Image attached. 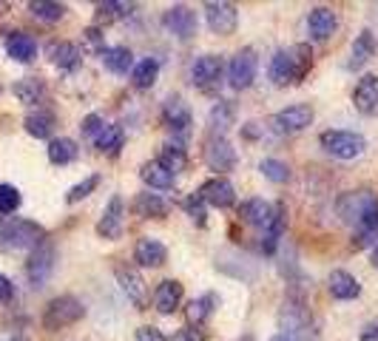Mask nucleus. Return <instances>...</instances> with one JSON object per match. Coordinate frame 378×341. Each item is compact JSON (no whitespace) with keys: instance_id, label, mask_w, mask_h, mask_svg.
Returning a JSON list of instances; mask_svg holds the SVG:
<instances>
[{"instance_id":"f257e3e1","label":"nucleus","mask_w":378,"mask_h":341,"mask_svg":"<svg viewBox=\"0 0 378 341\" xmlns=\"http://www.w3.org/2000/svg\"><path fill=\"white\" fill-rule=\"evenodd\" d=\"M310 66H313V49L307 43H296L290 49H279L270 57L268 74H270L273 85H293L307 77Z\"/></svg>"},{"instance_id":"f03ea898","label":"nucleus","mask_w":378,"mask_h":341,"mask_svg":"<svg viewBox=\"0 0 378 341\" xmlns=\"http://www.w3.org/2000/svg\"><path fill=\"white\" fill-rule=\"evenodd\" d=\"M0 242L9 251H35L46 242V228L31 219H6L0 222Z\"/></svg>"},{"instance_id":"7ed1b4c3","label":"nucleus","mask_w":378,"mask_h":341,"mask_svg":"<svg viewBox=\"0 0 378 341\" xmlns=\"http://www.w3.org/2000/svg\"><path fill=\"white\" fill-rule=\"evenodd\" d=\"M336 213L341 216V222H347L353 228H359L364 219L378 213V194L370 188H359V191H347L341 194L336 202Z\"/></svg>"},{"instance_id":"20e7f679","label":"nucleus","mask_w":378,"mask_h":341,"mask_svg":"<svg viewBox=\"0 0 378 341\" xmlns=\"http://www.w3.org/2000/svg\"><path fill=\"white\" fill-rule=\"evenodd\" d=\"M279 327H281V335H290V338H313L316 335L310 307L304 304L302 296L285 299V304H281V310H279Z\"/></svg>"},{"instance_id":"39448f33","label":"nucleus","mask_w":378,"mask_h":341,"mask_svg":"<svg viewBox=\"0 0 378 341\" xmlns=\"http://www.w3.org/2000/svg\"><path fill=\"white\" fill-rule=\"evenodd\" d=\"M85 316V307H83V301L77 299V296H57V299H51L49 304H46V310H43V327L49 330V333H57V330H63V327H72V324H77L80 319Z\"/></svg>"},{"instance_id":"423d86ee","label":"nucleus","mask_w":378,"mask_h":341,"mask_svg":"<svg viewBox=\"0 0 378 341\" xmlns=\"http://www.w3.org/2000/svg\"><path fill=\"white\" fill-rule=\"evenodd\" d=\"M319 142H322V148L330 153V157L344 160V163H347V160H356V157H361L364 148H367V140H364L359 131H341V128L322 131Z\"/></svg>"},{"instance_id":"0eeeda50","label":"nucleus","mask_w":378,"mask_h":341,"mask_svg":"<svg viewBox=\"0 0 378 341\" xmlns=\"http://www.w3.org/2000/svg\"><path fill=\"white\" fill-rule=\"evenodd\" d=\"M313 108L307 106V103H296V106H288V108H281V111H276L273 117H270V122H268V128L273 131V134H279V137H285V134H299V131H304L310 122H313Z\"/></svg>"},{"instance_id":"6e6552de","label":"nucleus","mask_w":378,"mask_h":341,"mask_svg":"<svg viewBox=\"0 0 378 341\" xmlns=\"http://www.w3.org/2000/svg\"><path fill=\"white\" fill-rule=\"evenodd\" d=\"M54 262H57V251H54V244L51 242H43V244H38L35 251L28 253V262H26V278H28V285L35 288V290H40L49 278H51V273H54Z\"/></svg>"},{"instance_id":"1a4fd4ad","label":"nucleus","mask_w":378,"mask_h":341,"mask_svg":"<svg viewBox=\"0 0 378 341\" xmlns=\"http://www.w3.org/2000/svg\"><path fill=\"white\" fill-rule=\"evenodd\" d=\"M256 72H259V57L254 49H239L231 63H228V85L233 91H245L254 85L256 80Z\"/></svg>"},{"instance_id":"9d476101","label":"nucleus","mask_w":378,"mask_h":341,"mask_svg":"<svg viewBox=\"0 0 378 341\" xmlns=\"http://www.w3.org/2000/svg\"><path fill=\"white\" fill-rule=\"evenodd\" d=\"M202 160L211 171H216L222 176L225 171H233L236 168V148L219 134H211L205 140V148H202Z\"/></svg>"},{"instance_id":"9b49d317","label":"nucleus","mask_w":378,"mask_h":341,"mask_svg":"<svg viewBox=\"0 0 378 341\" xmlns=\"http://www.w3.org/2000/svg\"><path fill=\"white\" fill-rule=\"evenodd\" d=\"M163 28L168 35H174L176 40H191L199 28V20H197V12L185 3H176L171 9H165L163 15Z\"/></svg>"},{"instance_id":"f8f14e48","label":"nucleus","mask_w":378,"mask_h":341,"mask_svg":"<svg viewBox=\"0 0 378 341\" xmlns=\"http://www.w3.org/2000/svg\"><path fill=\"white\" fill-rule=\"evenodd\" d=\"M205 20H208V28L213 35H233L236 26H239V9L233 3H225V0H211V3H205Z\"/></svg>"},{"instance_id":"ddd939ff","label":"nucleus","mask_w":378,"mask_h":341,"mask_svg":"<svg viewBox=\"0 0 378 341\" xmlns=\"http://www.w3.org/2000/svg\"><path fill=\"white\" fill-rule=\"evenodd\" d=\"M197 197L213 208H231L236 202V188L228 176H211L197 188Z\"/></svg>"},{"instance_id":"4468645a","label":"nucleus","mask_w":378,"mask_h":341,"mask_svg":"<svg viewBox=\"0 0 378 341\" xmlns=\"http://www.w3.org/2000/svg\"><path fill=\"white\" fill-rule=\"evenodd\" d=\"M114 276H117V285L122 288V293L129 296L137 307H145V304H148V288H145L142 276H140V270H137L134 265L117 262V265H114Z\"/></svg>"},{"instance_id":"2eb2a0df","label":"nucleus","mask_w":378,"mask_h":341,"mask_svg":"<svg viewBox=\"0 0 378 341\" xmlns=\"http://www.w3.org/2000/svg\"><path fill=\"white\" fill-rule=\"evenodd\" d=\"M222 72H225V63H222V57L219 54H202L194 60V66H191V80L197 88L208 91L211 85H216L219 80H222Z\"/></svg>"},{"instance_id":"dca6fc26","label":"nucleus","mask_w":378,"mask_h":341,"mask_svg":"<svg viewBox=\"0 0 378 341\" xmlns=\"http://www.w3.org/2000/svg\"><path fill=\"white\" fill-rule=\"evenodd\" d=\"M122 225H125V202L120 194H114L108 199V205L103 208V216L97 222V233L103 239H120L122 236Z\"/></svg>"},{"instance_id":"f3484780","label":"nucleus","mask_w":378,"mask_h":341,"mask_svg":"<svg viewBox=\"0 0 378 341\" xmlns=\"http://www.w3.org/2000/svg\"><path fill=\"white\" fill-rule=\"evenodd\" d=\"M353 106L364 117H378V74H364L353 88Z\"/></svg>"},{"instance_id":"a211bd4d","label":"nucleus","mask_w":378,"mask_h":341,"mask_svg":"<svg viewBox=\"0 0 378 341\" xmlns=\"http://www.w3.org/2000/svg\"><path fill=\"white\" fill-rule=\"evenodd\" d=\"M134 262L140 267H163L168 262V247L160 242V239H151V236H142L134 247Z\"/></svg>"},{"instance_id":"6ab92c4d","label":"nucleus","mask_w":378,"mask_h":341,"mask_svg":"<svg viewBox=\"0 0 378 341\" xmlns=\"http://www.w3.org/2000/svg\"><path fill=\"white\" fill-rule=\"evenodd\" d=\"M163 122H165V128H171L174 134H188L191 126H194V117H191V108H188L179 97H171L163 106Z\"/></svg>"},{"instance_id":"aec40b11","label":"nucleus","mask_w":378,"mask_h":341,"mask_svg":"<svg viewBox=\"0 0 378 341\" xmlns=\"http://www.w3.org/2000/svg\"><path fill=\"white\" fill-rule=\"evenodd\" d=\"M285 228H288V208H285V202H276V205H273V219H270V225L262 231V251H265L268 256L276 253L281 236H285Z\"/></svg>"},{"instance_id":"412c9836","label":"nucleus","mask_w":378,"mask_h":341,"mask_svg":"<svg viewBox=\"0 0 378 341\" xmlns=\"http://www.w3.org/2000/svg\"><path fill=\"white\" fill-rule=\"evenodd\" d=\"M336 28H338V17H336L333 9H327V6L310 9V15H307V32H310L313 40H327V38H333Z\"/></svg>"},{"instance_id":"4be33fe9","label":"nucleus","mask_w":378,"mask_h":341,"mask_svg":"<svg viewBox=\"0 0 378 341\" xmlns=\"http://www.w3.org/2000/svg\"><path fill=\"white\" fill-rule=\"evenodd\" d=\"M182 285L176 282V278H165V282L156 285L154 290V307H156V313H163V316H171L174 310L182 304Z\"/></svg>"},{"instance_id":"5701e85b","label":"nucleus","mask_w":378,"mask_h":341,"mask_svg":"<svg viewBox=\"0 0 378 341\" xmlns=\"http://www.w3.org/2000/svg\"><path fill=\"white\" fill-rule=\"evenodd\" d=\"M49 60L60 72H74L83 63V51H80V46H74L69 40H54V43H49Z\"/></svg>"},{"instance_id":"b1692460","label":"nucleus","mask_w":378,"mask_h":341,"mask_svg":"<svg viewBox=\"0 0 378 341\" xmlns=\"http://www.w3.org/2000/svg\"><path fill=\"white\" fill-rule=\"evenodd\" d=\"M327 290L333 299L338 301H350V299H359L361 296V285H359V278L347 270H333L327 276Z\"/></svg>"},{"instance_id":"393cba45","label":"nucleus","mask_w":378,"mask_h":341,"mask_svg":"<svg viewBox=\"0 0 378 341\" xmlns=\"http://www.w3.org/2000/svg\"><path fill=\"white\" fill-rule=\"evenodd\" d=\"M239 216L242 222H247L250 228H268L270 219H273V202H265V199H245L239 205Z\"/></svg>"},{"instance_id":"a878e982","label":"nucleus","mask_w":378,"mask_h":341,"mask_svg":"<svg viewBox=\"0 0 378 341\" xmlns=\"http://www.w3.org/2000/svg\"><path fill=\"white\" fill-rule=\"evenodd\" d=\"M140 179L148 185V188H154V191H171L174 182H176V174H171L165 165H160L156 160H151V163H142Z\"/></svg>"},{"instance_id":"bb28decb","label":"nucleus","mask_w":378,"mask_h":341,"mask_svg":"<svg viewBox=\"0 0 378 341\" xmlns=\"http://www.w3.org/2000/svg\"><path fill=\"white\" fill-rule=\"evenodd\" d=\"M6 54L15 60V63H31V60L38 57V43L26 32H12L6 38Z\"/></svg>"},{"instance_id":"cd10ccee","label":"nucleus","mask_w":378,"mask_h":341,"mask_svg":"<svg viewBox=\"0 0 378 341\" xmlns=\"http://www.w3.org/2000/svg\"><path fill=\"white\" fill-rule=\"evenodd\" d=\"M100 60L111 74H129L134 69V51L129 46H106Z\"/></svg>"},{"instance_id":"c85d7f7f","label":"nucleus","mask_w":378,"mask_h":341,"mask_svg":"<svg viewBox=\"0 0 378 341\" xmlns=\"http://www.w3.org/2000/svg\"><path fill=\"white\" fill-rule=\"evenodd\" d=\"M134 213L140 216V219H163V216H168V210H171V202L168 199H163L160 194H140L137 199H134Z\"/></svg>"},{"instance_id":"c756f323","label":"nucleus","mask_w":378,"mask_h":341,"mask_svg":"<svg viewBox=\"0 0 378 341\" xmlns=\"http://www.w3.org/2000/svg\"><path fill=\"white\" fill-rule=\"evenodd\" d=\"M216 304H219V296H216V293H205V296H199V299H194V301H188V307H185L188 327H202V324L213 316Z\"/></svg>"},{"instance_id":"7c9ffc66","label":"nucleus","mask_w":378,"mask_h":341,"mask_svg":"<svg viewBox=\"0 0 378 341\" xmlns=\"http://www.w3.org/2000/svg\"><path fill=\"white\" fill-rule=\"evenodd\" d=\"M372 54H375V38H372V32H361V35L353 40V46H350L347 69H350V72L364 69L370 60H372Z\"/></svg>"},{"instance_id":"2f4dec72","label":"nucleus","mask_w":378,"mask_h":341,"mask_svg":"<svg viewBox=\"0 0 378 341\" xmlns=\"http://www.w3.org/2000/svg\"><path fill=\"white\" fill-rule=\"evenodd\" d=\"M236 122V108H233V103L231 100H219L213 108H211V114H208V126H211V131L213 134H219V137H225V131Z\"/></svg>"},{"instance_id":"473e14b6","label":"nucleus","mask_w":378,"mask_h":341,"mask_svg":"<svg viewBox=\"0 0 378 341\" xmlns=\"http://www.w3.org/2000/svg\"><path fill=\"white\" fill-rule=\"evenodd\" d=\"M12 91H15V97H17L23 106H38V103H43V97H46V85H43V80H38V77H23V80H17Z\"/></svg>"},{"instance_id":"72a5a7b5","label":"nucleus","mask_w":378,"mask_h":341,"mask_svg":"<svg viewBox=\"0 0 378 341\" xmlns=\"http://www.w3.org/2000/svg\"><path fill=\"white\" fill-rule=\"evenodd\" d=\"M156 77H160V60H154V57H145L140 60V63H134L131 69V85L140 88V91H148Z\"/></svg>"},{"instance_id":"f704fd0d","label":"nucleus","mask_w":378,"mask_h":341,"mask_svg":"<svg viewBox=\"0 0 378 341\" xmlns=\"http://www.w3.org/2000/svg\"><path fill=\"white\" fill-rule=\"evenodd\" d=\"M77 153H80V148L69 137H54L49 142V163L51 165H69V163L77 160Z\"/></svg>"},{"instance_id":"c9c22d12","label":"nucleus","mask_w":378,"mask_h":341,"mask_svg":"<svg viewBox=\"0 0 378 341\" xmlns=\"http://www.w3.org/2000/svg\"><path fill=\"white\" fill-rule=\"evenodd\" d=\"M23 128L28 137H35V140H49L51 131H54V114L51 111H35V114H28L23 119Z\"/></svg>"},{"instance_id":"e433bc0d","label":"nucleus","mask_w":378,"mask_h":341,"mask_svg":"<svg viewBox=\"0 0 378 341\" xmlns=\"http://www.w3.org/2000/svg\"><path fill=\"white\" fill-rule=\"evenodd\" d=\"M94 145H97L100 153H108V157H117L120 148L125 145V128L122 126H108L106 122V128L100 131V137L94 140Z\"/></svg>"},{"instance_id":"4c0bfd02","label":"nucleus","mask_w":378,"mask_h":341,"mask_svg":"<svg viewBox=\"0 0 378 341\" xmlns=\"http://www.w3.org/2000/svg\"><path fill=\"white\" fill-rule=\"evenodd\" d=\"M28 12L35 15L38 20H43V23H57V20L66 17V6L54 3V0H31Z\"/></svg>"},{"instance_id":"58836bf2","label":"nucleus","mask_w":378,"mask_h":341,"mask_svg":"<svg viewBox=\"0 0 378 341\" xmlns=\"http://www.w3.org/2000/svg\"><path fill=\"white\" fill-rule=\"evenodd\" d=\"M378 244V213L370 216V219H364L356 233H353V247L356 251H361V247H375Z\"/></svg>"},{"instance_id":"ea45409f","label":"nucleus","mask_w":378,"mask_h":341,"mask_svg":"<svg viewBox=\"0 0 378 341\" xmlns=\"http://www.w3.org/2000/svg\"><path fill=\"white\" fill-rule=\"evenodd\" d=\"M156 163L165 165L171 174H179V171L188 165V153H185L182 145H163V151H160V157H156Z\"/></svg>"},{"instance_id":"a19ab883","label":"nucleus","mask_w":378,"mask_h":341,"mask_svg":"<svg viewBox=\"0 0 378 341\" xmlns=\"http://www.w3.org/2000/svg\"><path fill=\"white\" fill-rule=\"evenodd\" d=\"M97 188H100V174H88L85 179H80L77 185H72V188H69L66 202H69V205H77V202H83L85 197H91Z\"/></svg>"},{"instance_id":"79ce46f5","label":"nucleus","mask_w":378,"mask_h":341,"mask_svg":"<svg viewBox=\"0 0 378 341\" xmlns=\"http://www.w3.org/2000/svg\"><path fill=\"white\" fill-rule=\"evenodd\" d=\"M134 3H120V0H106V3H97V20H122V17H131Z\"/></svg>"},{"instance_id":"37998d69","label":"nucleus","mask_w":378,"mask_h":341,"mask_svg":"<svg viewBox=\"0 0 378 341\" xmlns=\"http://www.w3.org/2000/svg\"><path fill=\"white\" fill-rule=\"evenodd\" d=\"M259 171H262L265 179H270V182H276V185H281V182L290 179V165L281 163V160H273V157L262 160V163H259Z\"/></svg>"},{"instance_id":"c03bdc74","label":"nucleus","mask_w":378,"mask_h":341,"mask_svg":"<svg viewBox=\"0 0 378 341\" xmlns=\"http://www.w3.org/2000/svg\"><path fill=\"white\" fill-rule=\"evenodd\" d=\"M20 202H23V197L15 185L0 182V213H15L20 208Z\"/></svg>"},{"instance_id":"a18cd8bd","label":"nucleus","mask_w":378,"mask_h":341,"mask_svg":"<svg viewBox=\"0 0 378 341\" xmlns=\"http://www.w3.org/2000/svg\"><path fill=\"white\" fill-rule=\"evenodd\" d=\"M182 208H185V213L191 216V219L197 222V225H205V216H208V205L197 197V194H188L185 197V202H182Z\"/></svg>"},{"instance_id":"49530a36","label":"nucleus","mask_w":378,"mask_h":341,"mask_svg":"<svg viewBox=\"0 0 378 341\" xmlns=\"http://www.w3.org/2000/svg\"><path fill=\"white\" fill-rule=\"evenodd\" d=\"M103 128H106V119H103L100 114H88V117H83V122H80V131H83V137H88V140H97Z\"/></svg>"},{"instance_id":"de8ad7c7","label":"nucleus","mask_w":378,"mask_h":341,"mask_svg":"<svg viewBox=\"0 0 378 341\" xmlns=\"http://www.w3.org/2000/svg\"><path fill=\"white\" fill-rule=\"evenodd\" d=\"M171 341H205V333L199 327H179L171 335Z\"/></svg>"},{"instance_id":"09e8293b","label":"nucleus","mask_w":378,"mask_h":341,"mask_svg":"<svg viewBox=\"0 0 378 341\" xmlns=\"http://www.w3.org/2000/svg\"><path fill=\"white\" fill-rule=\"evenodd\" d=\"M85 46H88V49H97V51L103 54L106 43H103V32H100L97 26H94V28H85Z\"/></svg>"},{"instance_id":"8fccbe9b","label":"nucleus","mask_w":378,"mask_h":341,"mask_svg":"<svg viewBox=\"0 0 378 341\" xmlns=\"http://www.w3.org/2000/svg\"><path fill=\"white\" fill-rule=\"evenodd\" d=\"M137 341H168V338L163 335L160 327H140L137 330Z\"/></svg>"},{"instance_id":"3c124183","label":"nucleus","mask_w":378,"mask_h":341,"mask_svg":"<svg viewBox=\"0 0 378 341\" xmlns=\"http://www.w3.org/2000/svg\"><path fill=\"white\" fill-rule=\"evenodd\" d=\"M15 296V285H12V278L0 273V301H12Z\"/></svg>"},{"instance_id":"603ef678","label":"nucleus","mask_w":378,"mask_h":341,"mask_svg":"<svg viewBox=\"0 0 378 341\" xmlns=\"http://www.w3.org/2000/svg\"><path fill=\"white\" fill-rule=\"evenodd\" d=\"M361 341H378V322H372V324H367L364 330H361V335H359Z\"/></svg>"},{"instance_id":"864d4df0","label":"nucleus","mask_w":378,"mask_h":341,"mask_svg":"<svg viewBox=\"0 0 378 341\" xmlns=\"http://www.w3.org/2000/svg\"><path fill=\"white\" fill-rule=\"evenodd\" d=\"M370 262H372V267H375V270H378V244H375V247H372V256H370Z\"/></svg>"},{"instance_id":"5fc2aeb1","label":"nucleus","mask_w":378,"mask_h":341,"mask_svg":"<svg viewBox=\"0 0 378 341\" xmlns=\"http://www.w3.org/2000/svg\"><path fill=\"white\" fill-rule=\"evenodd\" d=\"M270 341H296V338H290V335H281V333H279V335H273Z\"/></svg>"},{"instance_id":"6e6d98bb","label":"nucleus","mask_w":378,"mask_h":341,"mask_svg":"<svg viewBox=\"0 0 378 341\" xmlns=\"http://www.w3.org/2000/svg\"><path fill=\"white\" fill-rule=\"evenodd\" d=\"M9 341H28V338H23V335H12Z\"/></svg>"},{"instance_id":"4d7b16f0","label":"nucleus","mask_w":378,"mask_h":341,"mask_svg":"<svg viewBox=\"0 0 378 341\" xmlns=\"http://www.w3.org/2000/svg\"><path fill=\"white\" fill-rule=\"evenodd\" d=\"M236 341H254V335H242V338H236Z\"/></svg>"}]
</instances>
